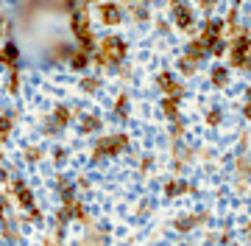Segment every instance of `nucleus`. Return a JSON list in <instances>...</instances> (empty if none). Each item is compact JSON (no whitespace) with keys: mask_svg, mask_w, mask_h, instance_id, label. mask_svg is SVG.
Wrapping results in <instances>:
<instances>
[{"mask_svg":"<svg viewBox=\"0 0 251 246\" xmlns=\"http://www.w3.org/2000/svg\"><path fill=\"white\" fill-rule=\"evenodd\" d=\"M103 20H106V23H117V20H120L117 6H103Z\"/></svg>","mask_w":251,"mask_h":246,"instance_id":"obj_1","label":"nucleus"},{"mask_svg":"<svg viewBox=\"0 0 251 246\" xmlns=\"http://www.w3.org/2000/svg\"><path fill=\"white\" fill-rule=\"evenodd\" d=\"M14 56H17V51H14V48H6V51H3V62H11Z\"/></svg>","mask_w":251,"mask_h":246,"instance_id":"obj_3","label":"nucleus"},{"mask_svg":"<svg viewBox=\"0 0 251 246\" xmlns=\"http://www.w3.org/2000/svg\"><path fill=\"white\" fill-rule=\"evenodd\" d=\"M179 26H181V28H187V26H190V11L179 9Z\"/></svg>","mask_w":251,"mask_h":246,"instance_id":"obj_2","label":"nucleus"},{"mask_svg":"<svg viewBox=\"0 0 251 246\" xmlns=\"http://www.w3.org/2000/svg\"><path fill=\"white\" fill-rule=\"evenodd\" d=\"M226 82V70H215V84H224Z\"/></svg>","mask_w":251,"mask_h":246,"instance_id":"obj_4","label":"nucleus"}]
</instances>
